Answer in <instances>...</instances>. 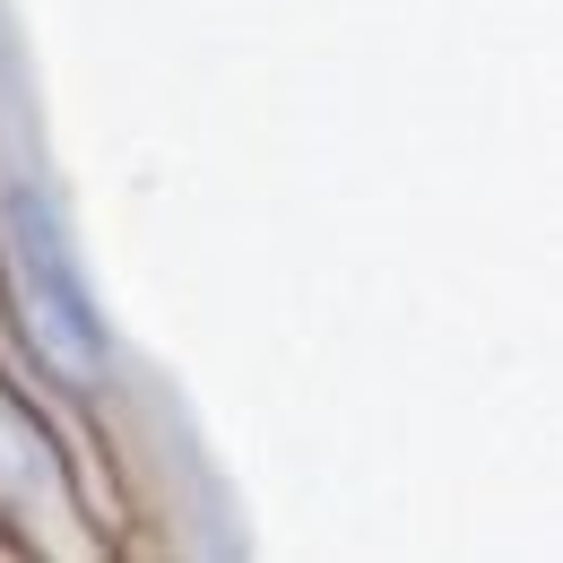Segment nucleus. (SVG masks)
I'll use <instances>...</instances> for the list:
<instances>
[{
    "mask_svg": "<svg viewBox=\"0 0 563 563\" xmlns=\"http://www.w3.org/2000/svg\"><path fill=\"white\" fill-rule=\"evenodd\" d=\"M18 286H26V303H35V321H44V339L62 364L78 373H96L104 364V339H96V321H87V295L70 286L62 269V252H53V234H44V217L18 200Z\"/></svg>",
    "mask_w": 563,
    "mask_h": 563,
    "instance_id": "nucleus-1",
    "label": "nucleus"
}]
</instances>
